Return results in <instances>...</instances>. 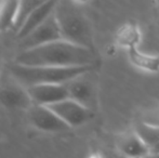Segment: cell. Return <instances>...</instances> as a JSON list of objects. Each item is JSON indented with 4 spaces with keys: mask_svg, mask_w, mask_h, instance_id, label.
<instances>
[{
    "mask_svg": "<svg viewBox=\"0 0 159 158\" xmlns=\"http://www.w3.org/2000/svg\"><path fill=\"white\" fill-rule=\"evenodd\" d=\"M95 55L87 49L65 40L23 50L16 57V64L38 67H92Z\"/></svg>",
    "mask_w": 159,
    "mask_h": 158,
    "instance_id": "1",
    "label": "cell"
},
{
    "mask_svg": "<svg viewBox=\"0 0 159 158\" xmlns=\"http://www.w3.org/2000/svg\"><path fill=\"white\" fill-rule=\"evenodd\" d=\"M53 13L59 25L62 40L92 50L90 24L75 2L57 1Z\"/></svg>",
    "mask_w": 159,
    "mask_h": 158,
    "instance_id": "2",
    "label": "cell"
},
{
    "mask_svg": "<svg viewBox=\"0 0 159 158\" xmlns=\"http://www.w3.org/2000/svg\"><path fill=\"white\" fill-rule=\"evenodd\" d=\"M92 67H38L15 64L11 73L23 87L37 84H65L77 77L86 75Z\"/></svg>",
    "mask_w": 159,
    "mask_h": 158,
    "instance_id": "3",
    "label": "cell"
},
{
    "mask_svg": "<svg viewBox=\"0 0 159 158\" xmlns=\"http://www.w3.org/2000/svg\"><path fill=\"white\" fill-rule=\"evenodd\" d=\"M59 40H62L61 33H60L54 13L52 12L41 25L38 26L35 30H33L28 36H26L21 41L23 50H30V49L51 43V42L59 41Z\"/></svg>",
    "mask_w": 159,
    "mask_h": 158,
    "instance_id": "4",
    "label": "cell"
},
{
    "mask_svg": "<svg viewBox=\"0 0 159 158\" xmlns=\"http://www.w3.org/2000/svg\"><path fill=\"white\" fill-rule=\"evenodd\" d=\"M47 107L52 111L68 128L81 126L88 121L91 116V110L70 99H66Z\"/></svg>",
    "mask_w": 159,
    "mask_h": 158,
    "instance_id": "5",
    "label": "cell"
},
{
    "mask_svg": "<svg viewBox=\"0 0 159 158\" xmlns=\"http://www.w3.org/2000/svg\"><path fill=\"white\" fill-rule=\"evenodd\" d=\"M26 89L34 105L50 106L68 99L65 84H37Z\"/></svg>",
    "mask_w": 159,
    "mask_h": 158,
    "instance_id": "6",
    "label": "cell"
},
{
    "mask_svg": "<svg viewBox=\"0 0 159 158\" xmlns=\"http://www.w3.org/2000/svg\"><path fill=\"white\" fill-rule=\"evenodd\" d=\"M30 120L35 128L46 132H60L68 130V127L47 106L32 105L28 110Z\"/></svg>",
    "mask_w": 159,
    "mask_h": 158,
    "instance_id": "7",
    "label": "cell"
},
{
    "mask_svg": "<svg viewBox=\"0 0 159 158\" xmlns=\"http://www.w3.org/2000/svg\"><path fill=\"white\" fill-rule=\"evenodd\" d=\"M0 103L8 108H27L32 106V100L27 89L19 82H4L0 86Z\"/></svg>",
    "mask_w": 159,
    "mask_h": 158,
    "instance_id": "8",
    "label": "cell"
},
{
    "mask_svg": "<svg viewBox=\"0 0 159 158\" xmlns=\"http://www.w3.org/2000/svg\"><path fill=\"white\" fill-rule=\"evenodd\" d=\"M55 6V1H42L35 10L30 13L23 25L17 30V37L20 40L24 39L26 36L30 34L33 30H35L38 26H40L48 16L53 12Z\"/></svg>",
    "mask_w": 159,
    "mask_h": 158,
    "instance_id": "9",
    "label": "cell"
},
{
    "mask_svg": "<svg viewBox=\"0 0 159 158\" xmlns=\"http://www.w3.org/2000/svg\"><path fill=\"white\" fill-rule=\"evenodd\" d=\"M68 94V99L81 104L82 106L90 110L93 102V88L87 80L82 79V76L70 80L65 84Z\"/></svg>",
    "mask_w": 159,
    "mask_h": 158,
    "instance_id": "10",
    "label": "cell"
},
{
    "mask_svg": "<svg viewBox=\"0 0 159 158\" xmlns=\"http://www.w3.org/2000/svg\"><path fill=\"white\" fill-rule=\"evenodd\" d=\"M118 150L119 154L126 158H143L148 154V148L135 133L128 134L120 140Z\"/></svg>",
    "mask_w": 159,
    "mask_h": 158,
    "instance_id": "11",
    "label": "cell"
},
{
    "mask_svg": "<svg viewBox=\"0 0 159 158\" xmlns=\"http://www.w3.org/2000/svg\"><path fill=\"white\" fill-rule=\"evenodd\" d=\"M134 133L146 145V147L148 148V153L151 148H153L159 143V127L157 126L140 121L135 124Z\"/></svg>",
    "mask_w": 159,
    "mask_h": 158,
    "instance_id": "12",
    "label": "cell"
},
{
    "mask_svg": "<svg viewBox=\"0 0 159 158\" xmlns=\"http://www.w3.org/2000/svg\"><path fill=\"white\" fill-rule=\"evenodd\" d=\"M19 1H1L0 2V32H6L14 27L16 20Z\"/></svg>",
    "mask_w": 159,
    "mask_h": 158,
    "instance_id": "13",
    "label": "cell"
},
{
    "mask_svg": "<svg viewBox=\"0 0 159 158\" xmlns=\"http://www.w3.org/2000/svg\"><path fill=\"white\" fill-rule=\"evenodd\" d=\"M42 1H36V0H26V1H19V9H17L16 20H15L14 28L17 30L21 28L24 22L27 20L30 13L41 3Z\"/></svg>",
    "mask_w": 159,
    "mask_h": 158,
    "instance_id": "14",
    "label": "cell"
},
{
    "mask_svg": "<svg viewBox=\"0 0 159 158\" xmlns=\"http://www.w3.org/2000/svg\"><path fill=\"white\" fill-rule=\"evenodd\" d=\"M144 122L149 124H153V126L159 127V110L153 111L151 113H147L144 116Z\"/></svg>",
    "mask_w": 159,
    "mask_h": 158,
    "instance_id": "15",
    "label": "cell"
},
{
    "mask_svg": "<svg viewBox=\"0 0 159 158\" xmlns=\"http://www.w3.org/2000/svg\"><path fill=\"white\" fill-rule=\"evenodd\" d=\"M104 158H126V157H124L121 154H119V153H118V154H115V153H114V154H111L109 156H106Z\"/></svg>",
    "mask_w": 159,
    "mask_h": 158,
    "instance_id": "16",
    "label": "cell"
},
{
    "mask_svg": "<svg viewBox=\"0 0 159 158\" xmlns=\"http://www.w3.org/2000/svg\"><path fill=\"white\" fill-rule=\"evenodd\" d=\"M143 158H159V154H151V153H148L146 156H144Z\"/></svg>",
    "mask_w": 159,
    "mask_h": 158,
    "instance_id": "17",
    "label": "cell"
},
{
    "mask_svg": "<svg viewBox=\"0 0 159 158\" xmlns=\"http://www.w3.org/2000/svg\"><path fill=\"white\" fill-rule=\"evenodd\" d=\"M90 158H104V156H102V155H98V154H95V155L90 156Z\"/></svg>",
    "mask_w": 159,
    "mask_h": 158,
    "instance_id": "18",
    "label": "cell"
}]
</instances>
